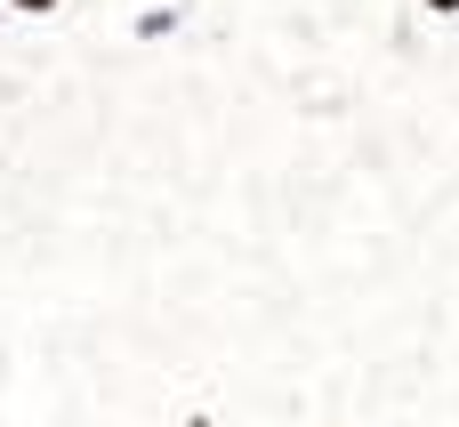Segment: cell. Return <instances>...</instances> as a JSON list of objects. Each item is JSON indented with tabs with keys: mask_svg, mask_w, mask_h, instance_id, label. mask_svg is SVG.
Listing matches in <instances>:
<instances>
[{
	"mask_svg": "<svg viewBox=\"0 0 459 427\" xmlns=\"http://www.w3.org/2000/svg\"><path fill=\"white\" fill-rule=\"evenodd\" d=\"M8 8H24V16H48V8H56V0H8Z\"/></svg>",
	"mask_w": 459,
	"mask_h": 427,
	"instance_id": "6da1fadb",
	"label": "cell"
},
{
	"mask_svg": "<svg viewBox=\"0 0 459 427\" xmlns=\"http://www.w3.org/2000/svg\"><path fill=\"white\" fill-rule=\"evenodd\" d=\"M428 8H436V16H459V0H428Z\"/></svg>",
	"mask_w": 459,
	"mask_h": 427,
	"instance_id": "7a4b0ae2",
	"label": "cell"
}]
</instances>
